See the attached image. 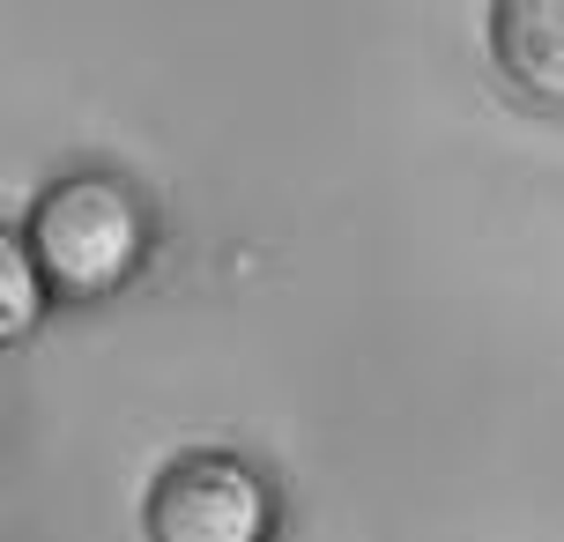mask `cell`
<instances>
[{
	"label": "cell",
	"mask_w": 564,
	"mask_h": 542,
	"mask_svg": "<svg viewBox=\"0 0 564 542\" xmlns=\"http://www.w3.org/2000/svg\"><path fill=\"white\" fill-rule=\"evenodd\" d=\"M490 59L520 97L564 112V0H490Z\"/></svg>",
	"instance_id": "3957f363"
},
{
	"label": "cell",
	"mask_w": 564,
	"mask_h": 542,
	"mask_svg": "<svg viewBox=\"0 0 564 542\" xmlns=\"http://www.w3.org/2000/svg\"><path fill=\"white\" fill-rule=\"evenodd\" d=\"M45 305H53V290L37 275V260H30V238L0 224V349L30 343L45 327Z\"/></svg>",
	"instance_id": "277c9868"
},
{
	"label": "cell",
	"mask_w": 564,
	"mask_h": 542,
	"mask_svg": "<svg viewBox=\"0 0 564 542\" xmlns=\"http://www.w3.org/2000/svg\"><path fill=\"white\" fill-rule=\"evenodd\" d=\"M141 528L149 542H268L275 490L253 460L224 454V446H194V454L164 460V476L149 484Z\"/></svg>",
	"instance_id": "7a4b0ae2"
},
{
	"label": "cell",
	"mask_w": 564,
	"mask_h": 542,
	"mask_svg": "<svg viewBox=\"0 0 564 542\" xmlns=\"http://www.w3.org/2000/svg\"><path fill=\"white\" fill-rule=\"evenodd\" d=\"M23 238L59 305H97V297L134 283L141 253H149V208L127 178L75 172V178H53L30 200Z\"/></svg>",
	"instance_id": "6da1fadb"
}]
</instances>
